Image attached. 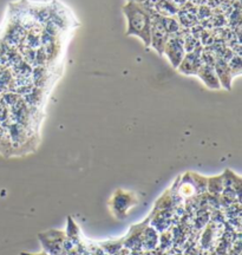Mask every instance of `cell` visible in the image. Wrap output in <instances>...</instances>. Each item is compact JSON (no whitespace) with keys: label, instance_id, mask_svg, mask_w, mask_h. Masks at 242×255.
I'll return each mask as SVG.
<instances>
[{"label":"cell","instance_id":"cell-4","mask_svg":"<svg viewBox=\"0 0 242 255\" xmlns=\"http://www.w3.org/2000/svg\"><path fill=\"white\" fill-rule=\"evenodd\" d=\"M169 33L165 31L163 24H162L161 15L156 13L154 9L150 27V47H152L160 56H163L164 46L169 40Z\"/></svg>","mask_w":242,"mask_h":255},{"label":"cell","instance_id":"cell-20","mask_svg":"<svg viewBox=\"0 0 242 255\" xmlns=\"http://www.w3.org/2000/svg\"><path fill=\"white\" fill-rule=\"evenodd\" d=\"M126 1H132V2H137V4L144 5L145 7L149 8H154L155 5L157 4L160 0H126Z\"/></svg>","mask_w":242,"mask_h":255},{"label":"cell","instance_id":"cell-1","mask_svg":"<svg viewBox=\"0 0 242 255\" xmlns=\"http://www.w3.org/2000/svg\"><path fill=\"white\" fill-rule=\"evenodd\" d=\"M122 11L126 19V36L137 37L143 41L144 46H150V27L154 8L145 7L137 2L126 1Z\"/></svg>","mask_w":242,"mask_h":255},{"label":"cell","instance_id":"cell-21","mask_svg":"<svg viewBox=\"0 0 242 255\" xmlns=\"http://www.w3.org/2000/svg\"><path fill=\"white\" fill-rule=\"evenodd\" d=\"M188 1H189L190 4L195 5L196 7H199V6L206 5V1H207V0H188Z\"/></svg>","mask_w":242,"mask_h":255},{"label":"cell","instance_id":"cell-3","mask_svg":"<svg viewBox=\"0 0 242 255\" xmlns=\"http://www.w3.org/2000/svg\"><path fill=\"white\" fill-rule=\"evenodd\" d=\"M189 32L187 28H182L180 32H177L176 34L169 37V40L165 44L163 55L167 57V59L169 60L174 69H177L180 63L182 62L184 55H186V50H184V44H183V38L186 34Z\"/></svg>","mask_w":242,"mask_h":255},{"label":"cell","instance_id":"cell-10","mask_svg":"<svg viewBox=\"0 0 242 255\" xmlns=\"http://www.w3.org/2000/svg\"><path fill=\"white\" fill-rule=\"evenodd\" d=\"M158 244V234L155 228L146 226L141 235V247L146 251L154 250Z\"/></svg>","mask_w":242,"mask_h":255},{"label":"cell","instance_id":"cell-5","mask_svg":"<svg viewBox=\"0 0 242 255\" xmlns=\"http://www.w3.org/2000/svg\"><path fill=\"white\" fill-rule=\"evenodd\" d=\"M44 251L49 255H63L65 252V234L59 231H49L39 234Z\"/></svg>","mask_w":242,"mask_h":255},{"label":"cell","instance_id":"cell-18","mask_svg":"<svg viewBox=\"0 0 242 255\" xmlns=\"http://www.w3.org/2000/svg\"><path fill=\"white\" fill-rule=\"evenodd\" d=\"M228 66H229V70H231L233 78L238 77V76H240L241 69H242L241 56L234 55L233 57H232V58L228 60Z\"/></svg>","mask_w":242,"mask_h":255},{"label":"cell","instance_id":"cell-8","mask_svg":"<svg viewBox=\"0 0 242 255\" xmlns=\"http://www.w3.org/2000/svg\"><path fill=\"white\" fill-rule=\"evenodd\" d=\"M214 70L216 76H218L220 85L221 88L226 89V90L231 91L232 90V84H233V76H232L231 70H229L228 66V62L221 59V58H216V62L214 64Z\"/></svg>","mask_w":242,"mask_h":255},{"label":"cell","instance_id":"cell-17","mask_svg":"<svg viewBox=\"0 0 242 255\" xmlns=\"http://www.w3.org/2000/svg\"><path fill=\"white\" fill-rule=\"evenodd\" d=\"M233 9H234L233 0H225V1H222L215 9H213V12L216 14L225 15V17L227 18L228 15L233 12Z\"/></svg>","mask_w":242,"mask_h":255},{"label":"cell","instance_id":"cell-19","mask_svg":"<svg viewBox=\"0 0 242 255\" xmlns=\"http://www.w3.org/2000/svg\"><path fill=\"white\" fill-rule=\"evenodd\" d=\"M213 14H214L213 9L208 7L207 5H202V6H199V7H197L196 17H197V20H199V21L207 20V19L212 17Z\"/></svg>","mask_w":242,"mask_h":255},{"label":"cell","instance_id":"cell-22","mask_svg":"<svg viewBox=\"0 0 242 255\" xmlns=\"http://www.w3.org/2000/svg\"><path fill=\"white\" fill-rule=\"evenodd\" d=\"M170 1L173 2V4L176 6V7L180 8V7H182L184 4H186L188 0H170Z\"/></svg>","mask_w":242,"mask_h":255},{"label":"cell","instance_id":"cell-7","mask_svg":"<svg viewBox=\"0 0 242 255\" xmlns=\"http://www.w3.org/2000/svg\"><path fill=\"white\" fill-rule=\"evenodd\" d=\"M202 47L203 46L199 47V49L192 51V52H187L183 57L182 62L180 63V65L176 69L177 71L186 76H196L197 71H199L203 64L201 59Z\"/></svg>","mask_w":242,"mask_h":255},{"label":"cell","instance_id":"cell-24","mask_svg":"<svg viewBox=\"0 0 242 255\" xmlns=\"http://www.w3.org/2000/svg\"><path fill=\"white\" fill-rule=\"evenodd\" d=\"M233 1H234V0H233Z\"/></svg>","mask_w":242,"mask_h":255},{"label":"cell","instance_id":"cell-16","mask_svg":"<svg viewBox=\"0 0 242 255\" xmlns=\"http://www.w3.org/2000/svg\"><path fill=\"white\" fill-rule=\"evenodd\" d=\"M192 177L196 189V196L203 195L207 191V177L196 173H192Z\"/></svg>","mask_w":242,"mask_h":255},{"label":"cell","instance_id":"cell-23","mask_svg":"<svg viewBox=\"0 0 242 255\" xmlns=\"http://www.w3.org/2000/svg\"><path fill=\"white\" fill-rule=\"evenodd\" d=\"M20 255H49V254H47L45 251H43V252H41V253H38V254H31V253H21Z\"/></svg>","mask_w":242,"mask_h":255},{"label":"cell","instance_id":"cell-14","mask_svg":"<svg viewBox=\"0 0 242 255\" xmlns=\"http://www.w3.org/2000/svg\"><path fill=\"white\" fill-rule=\"evenodd\" d=\"M162 24L165 28V31L169 33V36L176 34L177 32H180L183 27H181V25L178 24L176 17H161Z\"/></svg>","mask_w":242,"mask_h":255},{"label":"cell","instance_id":"cell-9","mask_svg":"<svg viewBox=\"0 0 242 255\" xmlns=\"http://www.w3.org/2000/svg\"><path fill=\"white\" fill-rule=\"evenodd\" d=\"M196 76L201 79L203 84H205L207 88L212 89V90H220V89H221L219 78L215 73L214 66H209L202 64V66L200 68L199 71H197Z\"/></svg>","mask_w":242,"mask_h":255},{"label":"cell","instance_id":"cell-15","mask_svg":"<svg viewBox=\"0 0 242 255\" xmlns=\"http://www.w3.org/2000/svg\"><path fill=\"white\" fill-rule=\"evenodd\" d=\"M183 44H184V50H186V53L192 52V51H195L196 49H199V47L202 46L201 43H200L199 38L194 37L190 32H188L186 36H184Z\"/></svg>","mask_w":242,"mask_h":255},{"label":"cell","instance_id":"cell-12","mask_svg":"<svg viewBox=\"0 0 242 255\" xmlns=\"http://www.w3.org/2000/svg\"><path fill=\"white\" fill-rule=\"evenodd\" d=\"M224 188H225L224 174L218 175V176L207 177V191H209L212 195L214 196L221 195Z\"/></svg>","mask_w":242,"mask_h":255},{"label":"cell","instance_id":"cell-2","mask_svg":"<svg viewBox=\"0 0 242 255\" xmlns=\"http://www.w3.org/2000/svg\"><path fill=\"white\" fill-rule=\"evenodd\" d=\"M138 203L137 197L132 193H128L122 189H117L111 197L110 201V210L113 215L119 220H124L131 210Z\"/></svg>","mask_w":242,"mask_h":255},{"label":"cell","instance_id":"cell-11","mask_svg":"<svg viewBox=\"0 0 242 255\" xmlns=\"http://www.w3.org/2000/svg\"><path fill=\"white\" fill-rule=\"evenodd\" d=\"M155 12L160 14L161 17H176L178 7H176L170 0H160L157 4L155 5Z\"/></svg>","mask_w":242,"mask_h":255},{"label":"cell","instance_id":"cell-13","mask_svg":"<svg viewBox=\"0 0 242 255\" xmlns=\"http://www.w3.org/2000/svg\"><path fill=\"white\" fill-rule=\"evenodd\" d=\"M176 19H177L178 24L181 25V27L187 28V30H190V28H192L193 26H195V25L199 23L196 14L190 13V12H187V11H183V9H181V8H178Z\"/></svg>","mask_w":242,"mask_h":255},{"label":"cell","instance_id":"cell-6","mask_svg":"<svg viewBox=\"0 0 242 255\" xmlns=\"http://www.w3.org/2000/svg\"><path fill=\"white\" fill-rule=\"evenodd\" d=\"M26 34V28H24L21 25L14 23V21L9 20L7 27H6L5 36L2 38V44L9 47V49H18L24 43Z\"/></svg>","mask_w":242,"mask_h":255}]
</instances>
